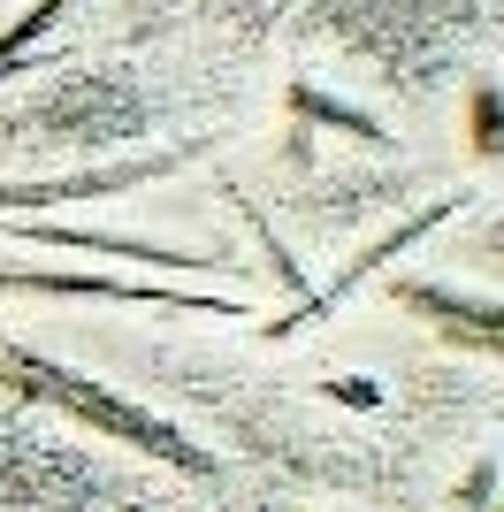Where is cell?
<instances>
[{"label":"cell","instance_id":"277c9868","mask_svg":"<svg viewBox=\"0 0 504 512\" xmlns=\"http://www.w3.org/2000/svg\"><path fill=\"white\" fill-rule=\"evenodd\" d=\"M390 306L413 314L420 329L466 344V352H497V299L489 291H459V283H443V276H398L390 283Z\"/></svg>","mask_w":504,"mask_h":512},{"label":"cell","instance_id":"7a4b0ae2","mask_svg":"<svg viewBox=\"0 0 504 512\" xmlns=\"http://www.w3.org/2000/svg\"><path fill=\"white\" fill-rule=\"evenodd\" d=\"M0 291L23 299H107V306H161V314H214L237 321L252 314L230 291H184V283H138V276H92V268H31V260H0Z\"/></svg>","mask_w":504,"mask_h":512},{"label":"cell","instance_id":"6da1fadb","mask_svg":"<svg viewBox=\"0 0 504 512\" xmlns=\"http://www.w3.org/2000/svg\"><path fill=\"white\" fill-rule=\"evenodd\" d=\"M0 390H16V398H31V406L69 413L77 428H92V436H107V444L138 451V459H161V467H176V474H199V482L214 474V451L191 444V428H176L168 413L123 398L115 383H100V375H84V367L54 360V352L0 344Z\"/></svg>","mask_w":504,"mask_h":512},{"label":"cell","instance_id":"8992f818","mask_svg":"<svg viewBox=\"0 0 504 512\" xmlns=\"http://www.w3.org/2000/svg\"><path fill=\"white\" fill-rule=\"evenodd\" d=\"M283 107H291V123H321V130H336V138H352V146H382V123H375V115H359V107H344L336 92L291 85Z\"/></svg>","mask_w":504,"mask_h":512},{"label":"cell","instance_id":"9c48e42d","mask_svg":"<svg viewBox=\"0 0 504 512\" xmlns=\"http://www.w3.org/2000/svg\"><path fill=\"white\" fill-rule=\"evenodd\" d=\"M130 512H138V505H130Z\"/></svg>","mask_w":504,"mask_h":512},{"label":"cell","instance_id":"3957f363","mask_svg":"<svg viewBox=\"0 0 504 512\" xmlns=\"http://www.w3.org/2000/svg\"><path fill=\"white\" fill-rule=\"evenodd\" d=\"M199 146H168V153H130V161H100V169H62V176H16L0 184V222L8 214H39V207H77V199H115L138 192V184H161L176 176Z\"/></svg>","mask_w":504,"mask_h":512},{"label":"cell","instance_id":"ba28073f","mask_svg":"<svg viewBox=\"0 0 504 512\" xmlns=\"http://www.w3.org/2000/svg\"><path fill=\"white\" fill-rule=\"evenodd\" d=\"M489 482H497V459H482V467L466 474V490H459V505H466V512H489V505H482V497H489Z\"/></svg>","mask_w":504,"mask_h":512},{"label":"cell","instance_id":"52a82bcc","mask_svg":"<svg viewBox=\"0 0 504 512\" xmlns=\"http://www.w3.org/2000/svg\"><path fill=\"white\" fill-rule=\"evenodd\" d=\"M497 146H504V107H497V77H482V85L466 92V153L497 161Z\"/></svg>","mask_w":504,"mask_h":512},{"label":"cell","instance_id":"5b68a950","mask_svg":"<svg viewBox=\"0 0 504 512\" xmlns=\"http://www.w3.org/2000/svg\"><path fill=\"white\" fill-rule=\"evenodd\" d=\"M69 8H77V0H23L16 16H8V31H0V85H8V77H31V46H39Z\"/></svg>","mask_w":504,"mask_h":512}]
</instances>
